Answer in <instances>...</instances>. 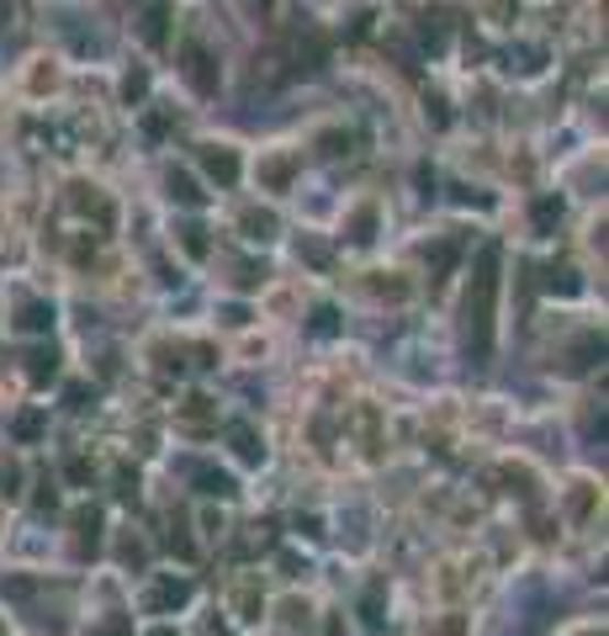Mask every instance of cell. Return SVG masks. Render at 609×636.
Here are the masks:
<instances>
[{"label":"cell","instance_id":"obj_20","mask_svg":"<svg viewBox=\"0 0 609 636\" xmlns=\"http://www.w3.org/2000/svg\"><path fill=\"white\" fill-rule=\"evenodd\" d=\"M0 636H5V632H0Z\"/></svg>","mask_w":609,"mask_h":636},{"label":"cell","instance_id":"obj_4","mask_svg":"<svg viewBox=\"0 0 609 636\" xmlns=\"http://www.w3.org/2000/svg\"><path fill=\"white\" fill-rule=\"evenodd\" d=\"M191 600V583L185 578H159V589L149 594V610H176Z\"/></svg>","mask_w":609,"mask_h":636},{"label":"cell","instance_id":"obj_12","mask_svg":"<svg viewBox=\"0 0 609 636\" xmlns=\"http://www.w3.org/2000/svg\"><path fill=\"white\" fill-rule=\"evenodd\" d=\"M37 429H43V414H22L16 420V440H37Z\"/></svg>","mask_w":609,"mask_h":636},{"label":"cell","instance_id":"obj_14","mask_svg":"<svg viewBox=\"0 0 609 636\" xmlns=\"http://www.w3.org/2000/svg\"><path fill=\"white\" fill-rule=\"evenodd\" d=\"M551 217H562V202L541 197V202H535V223H551Z\"/></svg>","mask_w":609,"mask_h":636},{"label":"cell","instance_id":"obj_6","mask_svg":"<svg viewBox=\"0 0 609 636\" xmlns=\"http://www.w3.org/2000/svg\"><path fill=\"white\" fill-rule=\"evenodd\" d=\"M16 324H22V330H48V324H54V308H48V303H27Z\"/></svg>","mask_w":609,"mask_h":636},{"label":"cell","instance_id":"obj_5","mask_svg":"<svg viewBox=\"0 0 609 636\" xmlns=\"http://www.w3.org/2000/svg\"><path fill=\"white\" fill-rule=\"evenodd\" d=\"M196 483H202V493H217V499L234 493V478H228V472H213V467H196Z\"/></svg>","mask_w":609,"mask_h":636},{"label":"cell","instance_id":"obj_10","mask_svg":"<svg viewBox=\"0 0 609 636\" xmlns=\"http://www.w3.org/2000/svg\"><path fill=\"white\" fill-rule=\"evenodd\" d=\"M27 361H32V382H48V377L59 371V366H54V350H32Z\"/></svg>","mask_w":609,"mask_h":636},{"label":"cell","instance_id":"obj_11","mask_svg":"<svg viewBox=\"0 0 609 636\" xmlns=\"http://www.w3.org/2000/svg\"><path fill=\"white\" fill-rule=\"evenodd\" d=\"M234 446H239L244 461H260V456H266V446H255V435H249L244 424H234Z\"/></svg>","mask_w":609,"mask_h":636},{"label":"cell","instance_id":"obj_3","mask_svg":"<svg viewBox=\"0 0 609 636\" xmlns=\"http://www.w3.org/2000/svg\"><path fill=\"white\" fill-rule=\"evenodd\" d=\"M185 75H191V86H196V91H202V96H213V91H217L213 59H207V48H196V43L185 48Z\"/></svg>","mask_w":609,"mask_h":636},{"label":"cell","instance_id":"obj_13","mask_svg":"<svg viewBox=\"0 0 609 636\" xmlns=\"http://www.w3.org/2000/svg\"><path fill=\"white\" fill-rule=\"evenodd\" d=\"M376 610H382V589H371V594H365V626H382V615H376Z\"/></svg>","mask_w":609,"mask_h":636},{"label":"cell","instance_id":"obj_1","mask_svg":"<svg viewBox=\"0 0 609 636\" xmlns=\"http://www.w3.org/2000/svg\"><path fill=\"white\" fill-rule=\"evenodd\" d=\"M498 244H487L472 266V287H466V350L472 361H487L493 356V308H498Z\"/></svg>","mask_w":609,"mask_h":636},{"label":"cell","instance_id":"obj_9","mask_svg":"<svg viewBox=\"0 0 609 636\" xmlns=\"http://www.w3.org/2000/svg\"><path fill=\"white\" fill-rule=\"evenodd\" d=\"M170 191H176V197H181L185 208H196V202H202V191H196V186H191V176H185V170H170Z\"/></svg>","mask_w":609,"mask_h":636},{"label":"cell","instance_id":"obj_8","mask_svg":"<svg viewBox=\"0 0 609 636\" xmlns=\"http://www.w3.org/2000/svg\"><path fill=\"white\" fill-rule=\"evenodd\" d=\"M244 228H249V239H271L275 217H271V212H244Z\"/></svg>","mask_w":609,"mask_h":636},{"label":"cell","instance_id":"obj_16","mask_svg":"<svg viewBox=\"0 0 609 636\" xmlns=\"http://www.w3.org/2000/svg\"><path fill=\"white\" fill-rule=\"evenodd\" d=\"M122 96L138 101V96H144V75H127V80H122Z\"/></svg>","mask_w":609,"mask_h":636},{"label":"cell","instance_id":"obj_7","mask_svg":"<svg viewBox=\"0 0 609 636\" xmlns=\"http://www.w3.org/2000/svg\"><path fill=\"white\" fill-rule=\"evenodd\" d=\"M165 22H170V11H165V5H149V16H144V37H149L154 48L165 43Z\"/></svg>","mask_w":609,"mask_h":636},{"label":"cell","instance_id":"obj_19","mask_svg":"<svg viewBox=\"0 0 609 636\" xmlns=\"http://www.w3.org/2000/svg\"><path fill=\"white\" fill-rule=\"evenodd\" d=\"M149 636H176V632H170V626H159V632H149Z\"/></svg>","mask_w":609,"mask_h":636},{"label":"cell","instance_id":"obj_18","mask_svg":"<svg viewBox=\"0 0 609 636\" xmlns=\"http://www.w3.org/2000/svg\"><path fill=\"white\" fill-rule=\"evenodd\" d=\"M91 636H127V621H106L101 632H91Z\"/></svg>","mask_w":609,"mask_h":636},{"label":"cell","instance_id":"obj_2","mask_svg":"<svg viewBox=\"0 0 609 636\" xmlns=\"http://www.w3.org/2000/svg\"><path fill=\"white\" fill-rule=\"evenodd\" d=\"M202 170H207L213 181L234 186L239 181V154L228 149V144H207V149H202Z\"/></svg>","mask_w":609,"mask_h":636},{"label":"cell","instance_id":"obj_15","mask_svg":"<svg viewBox=\"0 0 609 636\" xmlns=\"http://www.w3.org/2000/svg\"><path fill=\"white\" fill-rule=\"evenodd\" d=\"M185 234V249H191V255H207V239H202V228H181Z\"/></svg>","mask_w":609,"mask_h":636},{"label":"cell","instance_id":"obj_17","mask_svg":"<svg viewBox=\"0 0 609 636\" xmlns=\"http://www.w3.org/2000/svg\"><path fill=\"white\" fill-rule=\"evenodd\" d=\"M313 319H318V324H313V330H318V334H329V330H335V313H329V308H318Z\"/></svg>","mask_w":609,"mask_h":636}]
</instances>
